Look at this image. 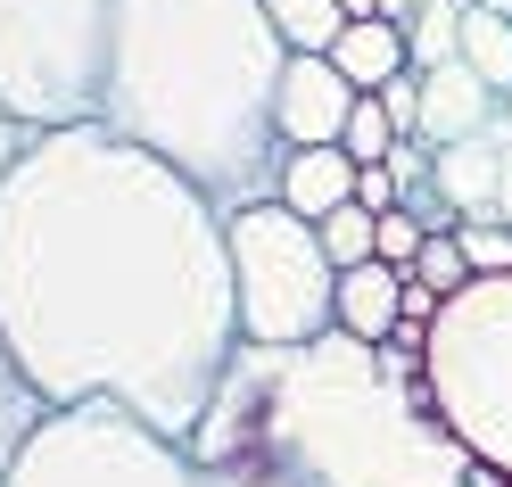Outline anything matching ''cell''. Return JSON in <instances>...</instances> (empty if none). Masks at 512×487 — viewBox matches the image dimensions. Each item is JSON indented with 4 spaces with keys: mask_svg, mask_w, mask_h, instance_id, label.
Returning a JSON list of instances; mask_svg holds the SVG:
<instances>
[{
    "mask_svg": "<svg viewBox=\"0 0 512 487\" xmlns=\"http://www.w3.org/2000/svg\"><path fill=\"white\" fill-rule=\"evenodd\" d=\"M0 339L50 413L124 405L190 446L240 355L223 207L108 124L34 133L0 182Z\"/></svg>",
    "mask_w": 512,
    "mask_h": 487,
    "instance_id": "6da1fadb",
    "label": "cell"
},
{
    "mask_svg": "<svg viewBox=\"0 0 512 487\" xmlns=\"http://www.w3.org/2000/svg\"><path fill=\"white\" fill-rule=\"evenodd\" d=\"M190 463L306 487H471V454L430 380H397L380 347L339 331L314 347H240L190 430Z\"/></svg>",
    "mask_w": 512,
    "mask_h": 487,
    "instance_id": "7a4b0ae2",
    "label": "cell"
},
{
    "mask_svg": "<svg viewBox=\"0 0 512 487\" xmlns=\"http://www.w3.org/2000/svg\"><path fill=\"white\" fill-rule=\"evenodd\" d=\"M281 75L290 42L265 0H116L108 133L207 190L223 215L265 207L281 190Z\"/></svg>",
    "mask_w": 512,
    "mask_h": 487,
    "instance_id": "3957f363",
    "label": "cell"
},
{
    "mask_svg": "<svg viewBox=\"0 0 512 487\" xmlns=\"http://www.w3.org/2000/svg\"><path fill=\"white\" fill-rule=\"evenodd\" d=\"M116 0H0V108L25 141L108 124Z\"/></svg>",
    "mask_w": 512,
    "mask_h": 487,
    "instance_id": "277c9868",
    "label": "cell"
},
{
    "mask_svg": "<svg viewBox=\"0 0 512 487\" xmlns=\"http://www.w3.org/2000/svg\"><path fill=\"white\" fill-rule=\"evenodd\" d=\"M232 232V289H240V347H314L339 322V265L323 232L281 199L223 215Z\"/></svg>",
    "mask_w": 512,
    "mask_h": 487,
    "instance_id": "5b68a950",
    "label": "cell"
},
{
    "mask_svg": "<svg viewBox=\"0 0 512 487\" xmlns=\"http://www.w3.org/2000/svg\"><path fill=\"white\" fill-rule=\"evenodd\" d=\"M430 397L471 463L512 479V273L471 281L430 322Z\"/></svg>",
    "mask_w": 512,
    "mask_h": 487,
    "instance_id": "8992f818",
    "label": "cell"
},
{
    "mask_svg": "<svg viewBox=\"0 0 512 487\" xmlns=\"http://www.w3.org/2000/svg\"><path fill=\"white\" fill-rule=\"evenodd\" d=\"M0 487H215V479L190 463L182 438L149 430L141 413L67 405L34 430V446L17 454V471Z\"/></svg>",
    "mask_w": 512,
    "mask_h": 487,
    "instance_id": "52a82bcc",
    "label": "cell"
},
{
    "mask_svg": "<svg viewBox=\"0 0 512 487\" xmlns=\"http://www.w3.org/2000/svg\"><path fill=\"white\" fill-rule=\"evenodd\" d=\"M364 91L347 83L331 58H290L281 75V100H273V124H281V149H339L347 116H356Z\"/></svg>",
    "mask_w": 512,
    "mask_h": 487,
    "instance_id": "ba28073f",
    "label": "cell"
},
{
    "mask_svg": "<svg viewBox=\"0 0 512 487\" xmlns=\"http://www.w3.org/2000/svg\"><path fill=\"white\" fill-rule=\"evenodd\" d=\"M504 124V100L488 83H479L463 58L455 67H438V75H422V149H455V141H479V133H496Z\"/></svg>",
    "mask_w": 512,
    "mask_h": 487,
    "instance_id": "9c48e42d",
    "label": "cell"
},
{
    "mask_svg": "<svg viewBox=\"0 0 512 487\" xmlns=\"http://www.w3.org/2000/svg\"><path fill=\"white\" fill-rule=\"evenodd\" d=\"M397 322H405V273L397 265H356V273H339V322L331 331L339 339H364V347H389L397 339Z\"/></svg>",
    "mask_w": 512,
    "mask_h": 487,
    "instance_id": "30bf717a",
    "label": "cell"
},
{
    "mask_svg": "<svg viewBox=\"0 0 512 487\" xmlns=\"http://www.w3.org/2000/svg\"><path fill=\"white\" fill-rule=\"evenodd\" d=\"M356 174L364 166L347 149H290V157H281V190H273V199L290 215H306V223H323L339 207H356Z\"/></svg>",
    "mask_w": 512,
    "mask_h": 487,
    "instance_id": "8fae6325",
    "label": "cell"
},
{
    "mask_svg": "<svg viewBox=\"0 0 512 487\" xmlns=\"http://www.w3.org/2000/svg\"><path fill=\"white\" fill-rule=\"evenodd\" d=\"M331 67L356 83V91H380L389 75H405L413 67V50H405V25H389V17H372V25H347L339 34V50H331Z\"/></svg>",
    "mask_w": 512,
    "mask_h": 487,
    "instance_id": "7c38bea8",
    "label": "cell"
},
{
    "mask_svg": "<svg viewBox=\"0 0 512 487\" xmlns=\"http://www.w3.org/2000/svg\"><path fill=\"white\" fill-rule=\"evenodd\" d=\"M50 421V405H42V388L25 380V364H17V347L0 339V479L17 471V454L34 446V430Z\"/></svg>",
    "mask_w": 512,
    "mask_h": 487,
    "instance_id": "4fadbf2b",
    "label": "cell"
},
{
    "mask_svg": "<svg viewBox=\"0 0 512 487\" xmlns=\"http://www.w3.org/2000/svg\"><path fill=\"white\" fill-rule=\"evenodd\" d=\"M265 17H273V34L290 42V58H331L339 34H347L339 0H265Z\"/></svg>",
    "mask_w": 512,
    "mask_h": 487,
    "instance_id": "5bb4252c",
    "label": "cell"
},
{
    "mask_svg": "<svg viewBox=\"0 0 512 487\" xmlns=\"http://www.w3.org/2000/svg\"><path fill=\"white\" fill-rule=\"evenodd\" d=\"M463 9H471V0H422V9L405 17V50H413L422 75H438V67L463 58Z\"/></svg>",
    "mask_w": 512,
    "mask_h": 487,
    "instance_id": "9a60e30c",
    "label": "cell"
},
{
    "mask_svg": "<svg viewBox=\"0 0 512 487\" xmlns=\"http://www.w3.org/2000/svg\"><path fill=\"white\" fill-rule=\"evenodd\" d=\"M463 67L496 91V100H512V17L496 9H463Z\"/></svg>",
    "mask_w": 512,
    "mask_h": 487,
    "instance_id": "2e32d148",
    "label": "cell"
},
{
    "mask_svg": "<svg viewBox=\"0 0 512 487\" xmlns=\"http://www.w3.org/2000/svg\"><path fill=\"white\" fill-rule=\"evenodd\" d=\"M314 232H323V256H331L339 273H356V265L380 256V215H372V207H339V215L314 223Z\"/></svg>",
    "mask_w": 512,
    "mask_h": 487,
    "instance_id": "e0dca14e",
    "label": "cell"
},
{
    "mask_svg": "<svg viewBox=\"0 0 512 487\" xmlns=\"http://www.w3.org/2000/svg\"><path fill=\"white\" fill-rule=\"evenodd\" d=\"M397 124H389V108H380L372 100V91H364V100H356V116H347V133H339V149L347 157H356V166H389V157H397Z\"/></svg>",
    "mask_w": 512,
    "mask_h": 487,
    "instance_id": "ac0fdd59",
    "label": "cell"
},
{
    "mask_svg": "<svg viewBox=\"0 0 512 487\" xmlns=\"http://www.w3.org/2000/svg\"><path fill=\"white\" fill-rule=\"evenodd\" d=\"M413 281L438 289V298H463V289H471V256H463V240H455V232H430L422 256H413Z\"/></svg>",
    "mask_w": 512,
    "mask_h": 487,
    "instance_id": "d6986e66",
    "label": "cell"
},
{
    "mask_svg": "<svg viewBox=\"0 0 512 487\" xmlns=\"http://www.w3.org/2000/svg\"><path fill=\"white\" fill-rule=\"evenodd\" d=\"M455 240H463V256H471V281H504V273H512V223L471 215Z\"/></svg>",
    "mask_w": 512,
    "mask_h": 487,
    "instance_id": "ffe728a7",
    "label": "cell"
},
{
    "mask_svg": "<svg viewBox=\"0 0 512 487\" xmlns=\"http://www.w3.org/2000/svg\"><path fill=\"white\" fill-rule=\"evenodd\" d=\"M422 240H430V223L413 215V207H389V215H380V265L413 273V256H422Z\"/></svg>",
    "mask_w": 512,
    "mask_h": 487,
    "instance_id": "44dd1931",
    "label": "cell"
},
{
    "mask_svg": "<svg viewBox=\"0 0 512 487\" xmlns=\"http://www.w3.org/2000/svg\"><path fill=\"white\" fill-rule=\"evenodd\" d=\"M372 100L380 108H389V124H397V133L413 141V133H422V67H405V75H389V83H380L372 91Z\"/></svg>",
    "mask_w": 512,
    "mask_h": 487,
    "instance_id": "7402d4cb",
    "label": "cell"
},
{
    "mask_svg": "<svg viewBox=\"0 0 512 487\" xmlns=\"http://www.w3.org/2000/svg\"><path fill=\"white\" fill-rule=\"evenodd\" d=\"M356 207H372V215H389V207H405V182H397L389 166H364V174H356Z\"/></svg>",
    "mask_w": 512,
    "mask_h": 487,
    "instance_id": "603a6c76",
    "label": "cell"
},
{
    "mask_svg": "<svg viewBox=\"0 0 512 487\" xmlns=\"http://www.w3.org/2000/svg\"><path fill=\"white\" fill-rule=\"evenodd\" d=\"M215 487H306V479H281V471H207Z\"/></svg>",
    "mask_w": 512,
    "mask_h": 487,
    "instance_id": "cb8c5ba5",
    "label": "cell"
},
{
    "mask_svg": "<svg viewBox=\"0 0 512 487\" xmlns=\"http://www.w3.org/2000/svg\"><path fill=\"white\" fill-rule=\"evenodd\" d=\"M17 149H25V133L9 124V108H0V182H9V166H17Z\"/></svg>",
    "mask_w": 512,
    "mask_h": 487,
    "instance_id": "d4e9b609",
    "label": "cell"
},
{
    "mask_svg": "<svg viewBox=\"0 0 512 487\" xmlns=\"http://www.w3.org/2000/svg\"><path fill=\"white\" fill-rule=\"evenodd\" d=\"M496 223H512V141H504V182H496Z\"/></svg>",
    "mask_w": 512,
    "mask_h": 487,
    "instance_id": "484cf974",
    "label": "cell"
},
{
    "mask_svg": "<svg viewBox=\"0 0 512 487\" xmlns=\"http://www.w3.org/2000/svg\"><path fill=\"white\" fill-rule=\"evenodd\" d=\"M339 17H347V25H372V17H380V0H339Z\"/></svg>",
    "mask_w": 512,
    "mask_h": 487,
    "instance_id": "4316f807",
    "label": "cell"
},
{
    "mask_svg": "<svg viewBox=\"0 0 512 487\" xmlns=\"http://www.w3.org/2000/svg\"><path fill=\"white\" fill-rule=\"evenodd\" d=\"M471 9H496V17H512V0H471Z\"/></svg>",
    "mask_w": 512,
    "mask_h": 487,
    "instance_id": "83f0119b",
    "label": "cell"
},
{
    "mask_svg": "<svg viewBox=\"0 0 512 487\" xmlns=\"http://www.w3.org/2000/svg\"><path fill=\"white\" fill-rule=\"evenodd\" d=\"M504 116H512V100H504Z\"/></svg>",
    "mask_w": 512,
    "mask_h": 487,
    "instance_id": "f1b7e54d",
    "label": "cell"
},
{
    "mask_svg": "<svg viewBox=\"0 0 512 487\" xmlns=\"http://www.w3.org/2000/svg\"><path fill=\"white\" fill-rule=\"evenodd\" d=\"M504 487H512V479H504Z\"/></svg>",
    "mask_w": 512,
    "mask_h": 487,
    "instance_id": "f546056e",
    "label": "cell"
}]
</instances>
